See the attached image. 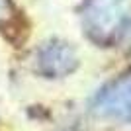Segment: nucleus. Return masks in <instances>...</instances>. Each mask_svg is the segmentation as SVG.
<instances>
[{"instance_id":"2","label":"nucleus","mask_w":131,"mask_h":131,"mask_svg":"<svg viewBox=\"0 0 131 131\" xmlns=\"http://www.w3.org/2000/svg\"><path fill=\"white\" fill-rule=\"evenodd\" d=\"M72 55L69 49L65 47H49V49H43V53L39 55V63L43 65V72H49V74H65L72 69Z\"/></svg>"},{"instance_id":"1","label":"nucleus","mask_w":131,"mask_h":131,"mask_svg":"<svg viewBox=\"0 0 131 131\" xmlns=\"http://www.w3.org/2000/svg\"><path fill=\"white\" fill-rule=\"evenodd\" d=\"M100 117L115 121H131V77L114 80L96 96L92 104Z\"/></svg>"},{"instance_id":"3","label":"nucleus","mask_w":131,"mask_h":131,"mask_svg":"<svg viewBox=\"0 0 131 131\" xmlns=\"http://www.w3.org/2000/svg\"><path fill=\"white\" fill-rule=\"evenodd\" d=\"M6 6H8V4H6V0H0V16L6 12Z\"/></svg>"}]
</instances>
